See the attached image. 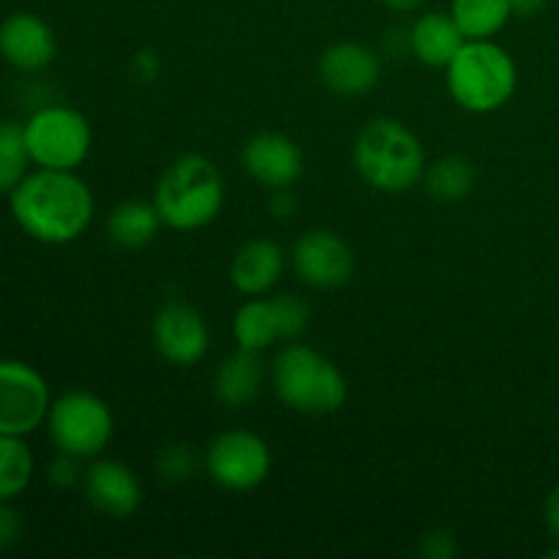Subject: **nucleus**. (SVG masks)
<instances>
[{
	"label": "nucleus",
	"instance_id": "f257e3e1",
	"mask_svg": "<svg viewBox=\"0 0 559 559\" xmlns=\"http://www.w3.org/2000/svg\"><path fill=\"white\" fill-rule=\"evenodd\" d=\"M11 216L22 233L49 246L82 238L91 227L96 200L74 169H41L11 191Z\"/></svg>",
	"mask_w": 559,
	"mask_h": 559
},
{
	"label": "nucleus",
	"instance_id": "f03ea898",
	"mask_svg": "<svg viewBox=\"0 0 559 559\" xmlns=\"http://www.w3.org/2000/svg\"><path fill=\"white\" fill-rule=\"evenodd\" d=\"M360 180L380 194H404L424 180L426 151L418 134L396 118H371L353 142Z\"/></svg>",
	"mask_w": 559,
	"mask_h": 559
},
{
	"label": "nucleus",
	"instance_id": "7ed1b4c3",
	"mask_svg": "<svg viewBox=\"0 0 559 559\" xmlns=\"http://www.w3.org/2000/svg\"><path fill=\"white\" fill-rule=\"evenodd\" d=\"M453 102L473 115H491L506 107L519 85L513 55L495 38H467L445 69Z\"/></svg>",
	"mask_w": 559,
	"mask_h": 559
},
{
	"label": "nucleus",
	"instance_id": "20e7f679",
	"mask_svg": "<svg viewBox=\"0 0 559 559\" xmlns=\"http://www.w3.org/2000/svg\"><path fill=\"white\" fill-rule=\"evenodd\" d=\"M164 227L194 233L216 222L224 207V178L211 158L200 153L180 156L164 169L153 194Z\"/></svg>",
	"mask_w": 559,
	"mask_h": 559
},
{
	"label": "nucleus",
	"instance_id": "39448f33",
	"mask_svg": "<svg viewBox=\"0 0 559 559\" xmlns=\"http://www.w3.org/2000/svg\"><path fill=\"white\" fill-rule=\"evenodd\" d=\"M271 382L289 409L304 415H333L349 396L347 377L333 360L306 344L289 342L273 358Z\"/></svg>",
	"mask_w": 559,
	"mask_h": 559
},
{
	"label": "nucleus",
	"instance_id": "423d86ee",
	"mask_svg": "<svg viewBox=\"0 0 559 559\" xmlns=\"http://www.w3.org/2000/svg\"><path fill=\"white\" fill-rule=\"evenodd\" d=\"M49 437L60 453L82 459H98L115 435L112 409L104 399L87 391H69L49 404Z\"/></svg>",
	"mask_w": 559,
	"mask_h": 559
},
{
	"label": "nucleus",
	"instance_id": "0eeeda50",
	"mask_svg": "<svg viewBox=\"0 0 559 559\" xmlns=\"http://www.w3.org/2000/svg\"><path fill=\"white\" fill-rule=\"evenodd\" d=\"M27 151L41 169H76L93 147L85 115L63 104H47L25 120Z\"/></svg>",
	"mask_w": 559,
	"mask_h": 559
},
{
	"label": "nucleus",
	"instance_id": "6e6552de",
	"mask_svg": "<svg viewBox=\"0 0 559 559\" xmlns=\"http://www.w3.org/2000/svg\"><path fill=\"white\" fill-rule=\"evenodd\" d=\"M267 442L249 429H227L205 451V473L227 491H251L271 475Z\"/></svg>",
	"mask_w": 559,
	"mask_h": 559
},
{
	"label": "nucleus",
	"instance_id": "1a4fd4ad",
	"mask_svg": "<svg viewBox=\"0 0 559 559\" xmlns=\"http://www.w3.org/2000/svg\"><path fill=\"white\" fill-rule=\"evenodd\" d=\"M49 385L31 364L0 360V435L27 437L47 420Z\"/></svg>",
	"mask_w": 559,
	"mask_h": 559
},
{
	"label": "nucleus",
	"instance_id": "9d476101",
	"mask_svg": "<svg viewBox=\"0 0 559 559\" xmlns=\"http://www.w3.org/2000/svg\"><path fill=\"white\" fill-rule=\"evenodd\" d=\"M153 347L167 364L189 369L197 366L211 349V331L194 306L183 300H169L156 311L151 322Z\"/></svg>",
	"mask_w": 559,
	"mask_h": 559
},
{
	"label": "nucleus",
	"instance_id": "9b49d317",
	"mask_svg": "<svg viewBox=\"0 0 559 559\" xmlns=\"http://www.w3.org/2000/svg\"><path fill=\"white\" fill-rule=\"evenodd\" d=\"M293 271L306 287L338 289L355 273L353 249L331 229H309L293 246Z\"/></svg>",
	"mask_w": 559,
	"mask_h": 559
},
{
	"label": "nucleus",
	"instance_id": "f8f14e48",
	"mask_svg": "<svg viewBox=\"0 0 559 559\" xmlns=\"http://www.w3.org/2000/svg\"><path fill=\"white\" fill-rule=\"evenodd\" d=\"M243 169L265 189H287L304 175V153L298 142L278 131H262L243 145Z\"/></svg>",
	"mask_w": 559,
	"mask_h": 559
},
{
	"label": "nucleus",
	"instance_id": "ddd939ff",
	"mask_svg": "<svg viewBox=\"0 0 559 559\" xmlns=\"http://www.w3.org/2000/svg\"><path fill=\"white\" fill-rule=\"evenodd\" d=\"M320 80L336 96H364L374 91L382 76V63L374 49L358 41H338L320 55Z\"/></svg>",
	"mask_w": 559,
	"mask_h": 559
},
{
	"label": "nucleus",
	"instance_id": "4468645a",
	"mask_svg": "<svg viewBox=\"0 0 559 559\" xmlns=\"http://www.w3.org/2000/svg\"><path fill=\"white\" fill-rule=\"evenodd\" d=\"M0 55L14 69L33 74L52 63L58 55V41H55L52 27L41 16L16 11L0 22Z\"/></svg>",
	"mask_w": 559,
	"mask_h": 559
},
{
	"label": "nucleus",
	"instance_id": "2eb2a0df",
	"mask_svg": "<svg viewBox=\"0 0 559 559\" xmlns=\"http://www.w3.org/2000/svg\"><path fill=\"white\" fill-rule=\"evenodd\" d=\"M85 497L98 513L112 519L134 516L142 502V486L134 469L115 459H98L82 478Z\"/></svg>",
	"mask_w": 559,
	"mask_h": 559
},
{
	"label": "nucleus",
	"instance_id": "dca6fc26",
	"mask_svg": "<svg viewBox=\"0 0 559 559\" xmlns=\"http://www.w3.org/2000/svg\"><path fill=\"white\" fill-rule=\"evenodd\" d=\"M284 249L276 240L257 238L249 240L246 246H240L238 254L233 257V265H229V282L246 298H260L267 295L278 282H282L284 273Z\"/></svg>",
	"mask_w": 559,
	"mask_h": 559
},
{
	"label": "nucleus",
	"instance_id": "f3484780",
	"mask_svg": "<svg viewBox=\"0 0 559 559\" xmlns=\"http://www.w3.org/2000/svg\"><path fill=\"white\" fill-rule=\"evenodd\" d=\"M464 44H467V36L451 14L431 11V14L418 16L415 25L409 27V49L429 69L445 71Z\"/></svg>",
	"mask_w": 559,
	"mask_h": 559
},
{
	"label": "nucleus",
	"instance_id": "a211bd4d",
	"mask_svg": "<svg viewBox=\"0 0 559 559\" xmlns=\"http://www.w3.org/2000/svg\"><path fill=\"white\" fill-rule=\"evenodd\" d=\"M262 382H265V366H262L260 353L238 347L218 364L216 377H213V393L229 409H240L260 396Z\"/></svg>",
	"mask_w": 559,
	"mask_h": 559
},
{
	"label": "nucleus",
	"instance_id": "6ab92c4d",
	"mask_svg": "<svg viewBox=\"0 0 559 559\" xmlns=\"http://www.w3.org/2000/svg\"><path fill=\"white\" fill-rule=\"evenodd\" d=\"M233 336L238 342L240 349H249V353H265L273 344L282 338V322H278L276 304L273 298H249L238 311H235L233 320Z\"/></svg>",
	"mask_w": 559,
	"mask_h": 559
},
{
	"label": "nucleus",
	"instance_id": "aec40b11",
	"mask_svg": "<svg viewBox=\"0 0 559 559\" xmlns=\"http://www.w3.org/2000/svg\"><path fill=\"white\" fill-rule=\"evenodd\" d=\"M164 227L158 207L145 200H126L112 207L107 222V233L120 249H142L156 240L158 229Z\"/></svg>",
	"mask_w": 559,
	"mask_h": 559
},
{
	"label": "nucleus",
	"instance_id": "412c9836",
	"mask_svg": "<svg viewBox=\"0 0 559 559\" xmlns=\"http://www.w3.org/2000/svg\"><path fill=\"white\" fill-rule=\"evenodd\" d=\"M451 16L467 38H495L513 16L511 0H451Z\"/></svg>",
	"mask_w": 559,
	"mask_h": 559
},
{
	"label": "nucleus",
	"instance_id": "4be33fe9",
	"mask_svg": "<svg viewBox=\"0 0 559 559\" xmlns=\"http://www.w3.org/2000/svg\"><path fill=\"white\" fill-rule=\"evenodd\" d=\"M475 167L464 156H442L424 173L426 191L442 202H459L473 194Z\"/></svg>",
	"mask_w": 559,
	"mask_h": 559
},
{
	"label": "nucleus",
	"instance_id": "5701e85b",
	"mask_svg": "<svg viewBox=\"0 0 559 559\" xmlns=\"http://www.w3.org/2000/svg\"><path fill=\"white\" fill-rule=\"evenodd\" d=\"M33 453L22 437L0 435V502H11L31 486Z\"/></svg>",
	"mask_w": 559,
	"mask_h": 559
},
{
	"label": "nucleus",
	"instance_id": "b1692460",
	"mask_svg": "<svg viewBox=\"0 0 559 559\" xmlns=\"http://www.w3.org/2000/svg\"><path fill=\"white\" fill-rule=\"evenodd\" d=\"M33 164L25 140V123L0 120V194H11L27 178Z\"/></svg>",
	"mask_w": 559,
	"mask_h": 559
},
{
	"label": "nucleus",
	"instance_id": "393cba45",
	"mask_svg": "<svg viewBox=\"0 0 559 559\" xmlns=\"http://www.w3.org/2000/svg\"><path fill=\"white\" fill-rule=\"evenodd\" d=\"M156 469L158 478L167 480V484H183L197 473L194 451L189 445H180V442L162 448L156 459Z\"/></svg>",
	"mask_w": 559,
	"mask_h": 559
},
{
	"label": "nucleus",
	"instance_id": "a878e982",
	"mask_svg": "<svg viewBox=\"0 0 559 559\" xmlns=\"http://www.w3.org/2000/svg\"><path fill=\"white\" fill-rule=\"evenodd\" d=\"M273 304H276L278 322H282L284 342H295V338L309 328V320H311L309 306L304 304V298H298V295L293 293L273 295Z\"/></svg>",
	"mask_w": 559,
	"mask_h": 559
},
{
	"label": "nucleus",
	"instance_id": "bb28decb",
	"mask_svg": "<svg viewBox=\"0 0 559 559\" xmlns=\"http://www.w3.org/2000/svg\"><path fill=\"white\" fill-rule=\"evenodd\" d=\"M80 464H82V459L58 451L55 462L49 464V480H52L58 489H71V486L80 484V480L85 478V473L80 469Z\"/></svg>",
	"mask_w": 559,
	"mask_h": 559
},
{
	"label": "nucleus",
	"instance_id": "cd10ccee",
	"mask_svg": "<svg viewBox=\"0 0 559 559\" xmlns=\"http://www.w3.org/2000/svg\"><path fill=\"white\" fill-rule=\"evenodd\" d=\"M22 538V519L9 502H0V549H11Z\"/></svg>",
	"mask_w": 559,
	"mask_h": 559
},
{
	"label": "nucleus",
	"instance_id": "c85d7f7f",
	"mask_svg": "<svg viewBox=\"0 0 559 559\" xmlns=\"http://www.w3.org/2000/svg\"><path fill=\"white\" fill-rule=\"evenodd\" d=\"M424 555L431 557V559H451L456 555V540H453L451 533H445V530H435V533H429L424 538Z\"/></svg>",
	"mask_w": 559,
	"mask_h": 559
},
{
	"label": "nucleus",
	"instance_id": "c756f323",
	"mask_svg": "<svg viewBox=\"0 0 559 559\" xmlns=\"http://www.w3.org/2000/svg\"><path fill=\"white\" fill-rule=\"evenodd\" d=\"M271 211L276 218L295 216V211H298V200H295L293 194V186H287V189H273Z\"/></svg>",
	"mask_w": 559,
	"mask_h": 559
},
{
	"label": "nucleus",
	"instance_id": "7c9ffc66",
	"mask_svg": "<svg viewBox=\"0 0 559 559\" xmlns=\"http://www.w3.org/2000/svg\"><path fill=\"white\" fill-rule=\"evenodd\" d=\"M131 69H134V74L140 76L142 82H153V80H156V74H158L156 52H151V49H142V52H136Z\"/></svg>",
	"mask_w": 559,
	"mask_h": 559
},
{
	"label": "nucleus",
	"instance_id": "2f4dec72",
	"mask_svg": "<svg viewBox=\"0 0 559 559\" xmlns=\"http://www.w3.org/2000/svg\"><path fill=\"white\" fill-rule=\"evenodd\" d=\"M546 5H549V0H511L513 16H524V20L538 16Z\"/></svg>",
	"mask_w": 559,
	"mask_h": 559
},
{
	"label": "nucleus",
	"instance_id": "473e14b6",
	"mask_svg": "<svg viewBox=\"0 0 559 559\" xmlns=\"http://www.w3.org/2000/svg\"><path fill=\"white\" fill-rule=\"evenodd\" d=\"M546 524H549L551 535L559 540V486H555V491L546 500Z\"/></svg>",
	"mask_w": 559,
	"mask_h": 559
},
{
	"label": "nucleus",
	"instance_id": "72a5a7b5",
	"mask_svg": "<svg viewBox=\"0 0 559 559\" xmlns=\"http://www.w3.org/2000/svg\"><path fill=\"white\" fill-rule=\"evenodd\" d=\"M391 11H399V14H407V11H418L426 0H382Z\"/></svg>",
	"mask_w": 559,
	"mask_h": 559
}]
</instances>
